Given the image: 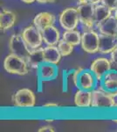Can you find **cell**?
Returning <instances> with one entry per match:
<instances>
[{"mask_svg":"<svg viewBox=\"0 0 117 132\" xmlns=\"http://www.w3.org/2000/svg\"><path fill=\"white\" fill-rule=\"evenodd\" d=\"M29 64L26 59L10 53L4 60V68L6 72L15 75H25L29 72Z\"/></svg>","mask_w":117,"mask_h":132,"instance_id":"6da1fadb","label":"cell"},{"mask_svg":"<svg viewBox=\"0 0 117 132\" xmlns=\"http://www.w3.org/2000/svg\"><path fill=\"white\" fill-rule=\"evenodd\" d=\"M91 108L98 110L114 109V96L101 88L92 91V104Z\"/></svg>","mask_w":117,"mask_h":132,"instance_id":"7a4b0ae2","label":"cell"},{"mask_svg":"<svg viewBox=\"0 0 117 132\" xmlns=\"http://www.w3.org/2000/svg\"><path fill=\"white\" fill-rule=\"evenodd\" d=\"M12 101L18 108H33L35 107V93L28 88L19 89L14 93Z\"/></svg>","mask_w":117,"mask_h":132,"instance_id":"3957f363","label":"cell"},{"mask_svg":"<svg viewBox=\"0 0 117 132\" xmlns=\"http://www.w3.org/2000/svg\"><path fill=\"white\" fill-rule=\"evenodd\" d=\"M20 35L31 50L40 48L44 42L41 31L39 30L35 26H29L25 27Z\"/></svg>","mask_w":117,"mask_h":132,"instance_id":"277c9868","label":"cell"},{"mask_svg":"<svg viewBox=\"0 0 117 132\" xmlns=\"http://www.w3.org/2000/svg\"><path fill=\"white\" fill-rule=\"evenodd\" d=\"M59 22L64 30L76 29L80 23L78 9L73 7L66 8L59 17Z\"/></svg>","mask_w":117,"mask_h":132,"instance_id":"5b68a950","label":"cell"},{"mask_svg":"<svg viewBox=\"0 0 117 132\" xmlns=\"http://www.w3.org/2000/svg\"><path fill=\"white\" fill-rule=\"evenodd\" d=\"M99 36L100 34L96 33L93 29L85 30L81 35L82 50L89 54H95L99 52Z\"/></svg>","mask_w":117,"mask_h":132,"instance_id":"8992f818","label":"cell"},{"mask_svg":"<svg viewBox=\"0 0 117 132\" xmlns=\"http://www.w3.org/2000/svg\"><path fill=\"white\" fill-rule=\"evenodd\" d=\"M94 6L92 4L86 3L82 5H79L77 9L79 12L80 23L87 30L93 29L95 27L94 24Z\"/></svg>","mask_w":117,"mask_h":132,"instance_id":"52a82bcc","label":"cell"},{"mask_svg":"<svg viewBox=\"0 0 117 132\" xmlns=\"http://www.w3.org/2000/svg\"><path fill=\"white\" fill-rule=\"evenodd\" d=\"M9 50L10 53L26 59L31 50L27 47L21 35L15 34L10 36L9 40Z\"/></svg>","mask_w":117,"mask_h":132,"instance_id":"ba28073f","label":"cell"},{"mask_svg":"<svg viewBox=\"0 0 117 132\" xmlns=\"http://www.w3.org/2000/svg\"><path fill=\"white\" fill-rule=\"evenodd\" d=\"M97 82L99 81L97 80L96 77L94 76V74L93 73V71L90 69H83L78 76L76 88L93 91L96 89Z\"/></svg>","mask_w":117,"mask_h":132,"instance_id":"9c48e42d","label":"cell"},{"mask_svg":"<svg viewBox=\"0 0 117 132\" xmlns=\"http://www.w3.org/2000/svg\"><path fill=\"white\" fill-rule=\"evenodd\" d=\"M112 69L113 64L111 61L106 57H97L91 63L90 65V70L93 71L99 82Z\"/></svg>","mask_w":117,"mask_h":132,"instance_id":"30bf717a","label":"cell"},{"mask_svg":"<svg viewBox=\"0 0 117 132\" xmlns=\"http://www.w3.org/2000/svg\"><path fill=\"white\" fill-rule=\"evenodd\" d=\"M37 75L39 80L42 82L54 80L59 76L58 64L50 63H42L37 69Z\"/></svg>","mask_w":117,"mask_h":132,"instance_id":"8fae6325","label":"cell"},{"mask_svg":"<svg viewBox=\"0 0 117 132\" xmlns=\"http://www.w3.org/2000/svg\"><path fill=\"white\" fill-rule=\"evenodd\" d=\"M100 83V88L107 93L114 95L117 94V71L112 69L101 78Z\"/></svg>","mask_w":117,"mask_h":132,"instance_id":"7c38bea8","label":"cell"},{"mask_svg":"<svg viewBox=\"0 0 117 132\" xmlns=\"http://www.w3.org/2000/svg\"><path fill=\"white\" fill-rule=\"evenodd\" d=\"M117 47L116 36L100 34L99 36V52L101 54H110Z\"/></svg>","mask_w":117,"mask_h":132,"instance_id":"4fadbf2b","label":"cell"},{"mask_svg":"<svg viewBox=\"0 0 117 132\" xmlns=\"http://www.w3.org/2000/svg\"><path fill=\"white\" fill-rule=\"evenodd\" d=\"M41 34L44 43L48 46H56L61 40L59 30L54 26L46 27L41 31Z\"/></svg>","mask_w":117,"mask_h":132,"instance_id":"5bb4252c","label":"cell"},{"mask_svg":"<svg viewBox=\"0 0 117 132\" xmlns=\"http://www.w3.org/2000/svg\"><path fill=\"white\" fill-rule=\"evenodd\" d=\"M56 18L54 14L50 12H40L33 19V26H35L39 30L42 31L46 27L54 26Z\"/></svg>","mask_w":117,"mask_h":132,"instance_id":"9a60e30c","label":"cell"},{"mask_svg":"<svg viewBox=\"0 0 117 132\" xmlns=\"http://www.w3.org/2000/svg\"><path fill=\"white\" fill-rule=\"evenodd\" d=\"M74 104L79 108H89L92 104V91L78 89L74 94Z\"/></svg>","mask_w":117,"mask_h":132,"instance_id":"2e32d148","label":"cell"},{"mask_svg":"<svg viewBox=\"0 0 117 132\" xmlns=\"http://www.w3.org/2000/svg\"><path fill=\"white\" fill-rule=\"evenodd\" d=\"M100 34L107 35L116 36L117 35V20L114 15L110 16L105 21L97 27Z\"/></svg>","mask_w":117,"mask_h":132,"instance_id":"e0dca14e","label":"cell"},{"mask_svg":"<svg viewBox=\"0 0 117 132\" xmlns=\"http://www.w3.org/2000/svg\"><path fill=\"white\" fill-rule=\"evenodd\" d=\"M114 11L109 9L104 5H96L94 6V14H93V18H94V24L95 27H98L100 24L105 21L107 19L109 18L110 16L113 15Z\"/></svg>","mask_w":117,"mask_h":132,"instance_id":"ac0fdd59","label":"cell"},{"mask_svg":"<svg viewBox=\"0 0 117 132\" xmlns=\"http://www.w3.org/2000/svg\"><path fill=\"white\" fill-rule=\"evenodd\" d=\"M26 61L28 63L30 68L33 69H38V67L45 62L44 59V48H35L30 51L28 56L26 58Z\"/></svg>","mask_w":117,"mask_h":132,"instance_id":"d6986e66","label":"cell"},{"mask_svg":"<svg viewBox=\"0 0 117 132\" xmlns=\"http://www.w3.org/2000/svg\"><path fill=\"white\" fill-rule=\"evenodd\" d=\"M16 22V15L9 10H3L0 12V28L5 32L12 28Z\"/></svg>","mask_w":117,"mask_h":132,"instance_id":"ffe728a7","label":"cell"},{"mask_svg":"<svg viewBox=\"0 0 117 132\" xmlns=\"http://www.w3.org/2000/svg\"><path fill=\"white\" fill-rule=\"evenodd\" d=\"M60 52H59L58 47L56 46H48L44 48V59L46 63L58 64L61 60Z\"/></svg>","mask_w":117,"mask_h":132,"instance_id":"44dd1931","label":"cell"},{"mask_svg":"<svg viewBox=\"0 0 117 132\" xmlns=\"http://www.w3.org/2000/svg\"><path fill=\"white\" fill-rule=\"evenodd\" d=\"M81 35L80 32L73 29V30H65L62 34L61 39L68 42L73 46H77L81 42Z\"/></svg>","mask_w":117,"mask_h":132,"instance_id":"7402d4cb","label":"cell"},{"mask_svg":"<svg viewBox=\"0 0 117 132\" xmlns=\"http://www.w3.org/2000/svg\"><path fill=\"white\" fill-rule=\"evenodd\" d=\"M59 52H60L61 56H68L72 54V52L73 51V45H71L68 42H67L66 41L61 39L59 42V43L57 44Z\"/></svg>","mask_w":117,"mask_h":132,"instance_id":"603a6c76","label":"cell"},{"mask_svg":"<svg viewBox=\"0 0 117 132\" xmlns=\"http://www.w3.org/2000/svg\"><path fill=\"white\" fill-rule=\"evenodd\" d=\"M101 4L112 11H114L117 8V0H101Z\"/></svg>","mask_w":117,"mask_h":132,"instance_id":"cb8c5ba5","label":"cell"},{"mask_svg":"<svg viewBox=\"0 0 117 132\" xmlns=\"http://www.w3.org/2000/svg\"><path fill=\"white\" fill-rule=\"evenodd\" d=\"M62 86H63V92L67 91V87H68V80H69V76L68 72L63 71V77H62Z\"/></svg>","mask_w":117,"mask_h":132,"instance_id":"d4e9b609","label":"cell"},{"mask_svg":"<svg viewBox=\"0 0 117 132\" xmlns=\"http://www.w3.org/2000/svg\"><path fill=\"white\" fill-rule=\"evenodd\" d=\"M110 61L113 65L117 67V47L110 53Z\"/></svg>","mask_w":117,"mask_h":132,"instance_id":"484cf974","label":"cell"},{"mask_svg":"<svg viewBox=\"0 0 117 132\" xmlns=\"http://www.w3.org/2000/svg\"><path fill=\"white\" fill-rule=\"evenodd\" d=\"M42 108L44 109H48V110H52V109H57L59 108V105L57 103H54V102H47V103L44 104L42 106Z\"/></svg>","mask_w":117,"mask_h":132,"instance_id":"4316f807","label":"cell"},{"mask_svg":"<svg viewBox=\"0 0 117 132\" xmlns=\"http://www.w3.org/2000/svg\"><path fill=\"white\" fill-rule=\"evenodd\" d=\"M39 132H54V129L52 126H49V125H46V126L41 127L39 129Z\"/></svg>","mask_w":117,"mask_h":132,"instance_id":"83f0119b","label":"cell"},{"mask_svg":"<svg viewBox=\"0 0 117 132\" xmlns=\"http://www.w3.org/2000/svg\"><path fill=\"white\" fill-rule=\"evenodd\" d=\"M86 1H87V3L92 4L93 5H99L100 3H101V0H86Z\"/></svg>","mask_w":117,"mask_h":132,"instance_id":"f1b7e54d","label":"cell"},{"mask_svg":"<svg viewBox=\"0 0 117 132\" xmlns=\"http://www.w3.org/2000/svg\"><path fill=\"white\" fill-rule=\"evenodd\" d=\"M39 4H47V3H54L55 0H36Z\"/></svg>","mask_w":117,"mask_h":132,"instance_id":"f546056e","label":"cell"},{"mask_svg":"<svg viewBox=\"0 0 117 132\" xmlns=\"http://www.w3.org/2000/svg\"><path fill=\"white\" fill-rule=\"evenodd\" d=\"M22 2H24L25 4H33V2H35L36 0H21Z\"/></svg>","mask_w":117,"mask_h":132,"instance_id":"4dcf8cb0","label":"cell"},{"mask_svg":"<svg viewBox=\"0 0 117 132\" xmlns=\"http://www.w3.org/2000/svg\"><path fill=\"white\" fill-rule=\"evenodd\" d=\"M114 108H117V94L114 95Z\"/></svg>","mask_w":117,"mask_h":132,"instance_id":"1f68e13d","label":"cell"},{"mask_svg":"<svg viewBox=\"0 0 117 132\" xmlns=\"http://www.w3.org/2000/svg\"><path fill=\"white\" fill-rule=\"evenodd\" d=\"M113 15H114V17H115V19L117 20V8H116L115 10L114 11V12H113Z\"/></svg>","mask_w":117,"mask_h":132,"instance_id":"d6a6232c","label":"cell"},{"mask_svg":"<svg viewBox=\"0 0 117 132\" xmlns=\"http://www.w3.org/2000/svg\"><path fill=\"white\" fill-rule=\"evenodd\" d=\"M46 122H54V119H46Z\"/></svg>","mask_w":117,"mask_h":132,"instance_id":"836d02e7","label":"cell"},{"mask_svg":"<svg viewBox=\"0 0 117 132\" xmlns=\"http://www.w3.org/2000/svg\"><path fill=\"white\" fill-rule=\"evenodd\" d=\"M113 122H115V123H117V119H113Z\"/></svg>","mask_w":117,"mask_h":132,"instance_id":"e575fe53","label":"cell"},{"mask_svg":"<svg viewBox=\"0 0 117 132\" xmlns=\"http://www.w3.org/2000/svg\"><path fill=\"white\" fill-rule=\"evenodd\" d=\"M116 38H117V35H116Z\"/></svg>","mask_w":117,"mask_h":132,"instance_id":"d590c367","label":"cell"}]
</instances>
